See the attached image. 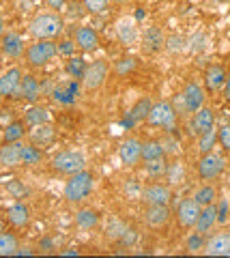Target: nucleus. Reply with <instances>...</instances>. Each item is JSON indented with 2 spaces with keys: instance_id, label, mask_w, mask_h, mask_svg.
Listing matches in <instances>:
<instances>
[{
  "instance_id": "1",
  "label": "nucleus",
  "mask_w": 230,
  "mask_h": 258,
  "mask_svg": "<svg viewBox=\"0 0 230 258\" xmlns=\"http://www.w3.org/2000/svg\"><path fill=\"white\" fill-rule=\"evenodd\" d=\"M93 189H95V174L84 168V170L69 176V181L65 183V189H62V196H65L67 203L78 205L89 198Z\"/></svg>"
},
{
  "instance_id": "2",
  "label": "nucleus",
  "mask_w": 230,
  "mask_h": 258,
  "mask_svg": "<svg viewBox=\"0 0 230 258\" xmlns=\"http://www.w3.org/2000/svg\"><path fill=\"white\" fill-rule=\"evenodd\" d=\"M65 30V22L58 13H37L28 24V32L35 39H56Z\"/></svg>"
},
{
  "instance_id": "3",
  "label": "nucleus",
  "mask_w": 230,
  "mask_h": 258,
  "mask_svg": "<svg viewBox=\"0 0 230 258\" xmlns=\"http://www.w3.org/2000/svg\"><path fill=\"white\" fill-rule=\"evenodd\" d=\"M172 106L177 110V114L181 112L185 116H192L194 112L204 106V88L198 82H187L181 95H177V99L172 101Z\"/></svg>"
},
{
  "instance_id": "4",
  "label": "nucleus",
  "mask_w": 230,
  "mask_h": 258,
  "mask_svg": "<svg viewBox=\"0 0 230 258\" xmlns=\"http://www.w3.org/2000/svg\"><path fill=\"white\" fill-rule=\"evenodd\" d=\"M58 54V45L52 41V39H35L33 43L26 45V52H24V58L30 67L41 69L50 62L54 56Z\"/></svg>"
},
{
  "instance_id": "5",
  "label": "nucleus",
  "mask_w": 230,
  "mask_h": 258,
  "mask_svg": "<svg viewBox=\"0 0 230 258\" xmlns=\"http://www.w3.org/2000/svg\"><path fill=\"white\" fill-rule=\"evenodd\" d=\"M52 168L62 176H71L86 168V157L80 151H60L52 157Z\"/></svg>"
},
{
  "instance_id": "6",
  "label": "nucleus",
  "mask_w": 230,
  "mask_h": 258,
  "mask_svg": "<svg viewBox=\"0 0 230 258\" xmlns=\"http://www.w3.org/2000/svg\"><path fill=\"white\" fill-rule=\"evenodd\" d=\"M226 168V159L224 155H219V153H207V155H200V161H198V176H200V181L204 183H211L221 176Z\"/></svg>"
},
{
  "instance_id": "7",
  "label": "nucleus",
  "mask_w": 230,
  "mask_h": 258,
  "mask_svg": "<svg viewBox=\"0 0 230 258\" xmlns=\"http://www.w3.org/2000/svg\"><path fill=\"white\" fill-rule=\"evenodd\" d=\"M146 120L153 127H162V129H166V132H172L174 125H177V110H174L172 101L153 103V108H150Z\"/></svg>"
},
{
  "instance_id": "8",
  "label": "nucleus",
  "mask_w": 230,
  "mask_h": 258,
  "mask_svg": "<svg viewBox=\"0 0 230 258\" xmlns=\"http://www.w3.org/2000/svg\"><path fill=\"white\" fill-rule=\"evenodd\" d=\"M80 80H65L52 88V99L58 106H73L80 99Z\"/></svg>"
},
{
  "instance_id": "9",
  "label": "nucleus",
  "mask_w": 230,
  "mask_h": 258,
  "mask_svg": "<svg viewBox=\"0 0 230 258\" xmlns=\"http://www.w3.org/2000/svg\"><path fill=\"white\" fill-rule=\"evenodd\" d=\"M106 78H108V62L106 60L89 62V67L84 71V78H82L84 91H97L99 86H104Z\"/></svg>"
},
{
  "instance_id": "10",
  "label": "nucleus",
  "mask_w": 230,
  "mask_h": 258,
  "mask_svg": "<svg viewBox=\"0 0 230 258\" xmlns=\"http://www.w3.org/2000/svg\"><path fill=\"white\" fill-rule=\"evenodd\" d=\"M200 205L192 198H185V200H181L179 207H177V222L181 228H196V222H198V215H200Z\"/></svg>"
},
{
  "instance_id": "11",
  "label": "nucleus",
  "mask_w": 230,
  "mask_h": 258,
  "mask_svg": "<svg viewBox=\"0 0 230 258\" xmlns=\"http://www.w3.org/2000/svg\"><path fill=\"white\" fill-rule=\"evenodd\" d=\"M140 198H142V203H146V205H170L172 189H170V185L150 183L140 191Z\"/></svg>"
},
{
  "instance_id": "12",
  "label": "nucleus",
  "mask_w": 230,
  "mask_h": 258,
  "mask_svg": "<svg viewBox=\"0 0 230 258\" xmlns=\"http://www.w3.org/2000/svg\"><path fill=\"white\" fill-rule=\"evenodd\" d=\"M0 50L7 58H13V60H20L24 52H26V45H24V37L20 32H5L3 39H0Z\"/></svg>"
},
{
  "instance_id": "13",
  "label": "nucleus",
  "mask_w": 230,
  "mask_h": 258,
  "mask_svg": "<svg viewBox=\"0 0 230 258\" xmlns=\"http://www.w3.org/2000/svg\"><path fill=\"white\" fill-rule=\"evenodd\" d=\"M209 129H215V112L207 106H202L189 118V132L194 136H200L204 132H209Z\"/></svg>"
},
{
  "instance_id": "14",
  "label": "nucleus",
  "mask_w": 230,
  "mask_h": 258,
  "mask_svg": "<svg viewBox=\"0 0 230 258\" xmlns=\"http://www.w3.org/2000/svg\"><path fill=\"white\" fill-rule=\"evenodd\" d=\"M22 76L24 71L20 67H11L7 69L5 74H0V99H11L15 97L20 88V82H22Z\"/></svg>"
},
{
  "instance_id": "15",
  "label": "nucleus",
  "mask_w": 230,
  "mask_h": 258,
  "mask_svg": "<svg viewBox=\"0 0 230 258\" xmlns=\"http://www.w3.org/2000/svg\"><path fill=\"white\" fill-rule=\"evenodd\" d=\"M118 157L127 168L138 166L142 161V142L138 138H127L118 149Z\"/></svg>"
},
{
  "instance_id": "16",
  "label": "nucleus",
  "mask_w": 230,
  "mask_h": 258,
  "mask_svg": "<svg viewBox=\"0 0 230 258\" xmlns=\"http://www.w3.org/2000/svg\"><path fill=\"white\" fill-rule=\"evenodd\" d=\"M15 97H18V99L28 101V103H37V99L41 97V84H39V80L33 74H24Z\"/></svg>"
},
{
  "instance_id": "17",
  "label": "nucleus",
  "mask_w": 230,
  "mask_h": 258,
  "mask_svg": "<svg viewBox=\"0 0 230 258\" xmlns=\"http://www.w3.org/2000/svg\"><path fill=\"white\" fill-rule=\"evenodd\" d=\"M5 215H7V222H9L13 228H18V230L26 228V226L30 224V209H28L26 203H22V200L13 203L11 207H7Z\"/></svg>"
},
{
  "instance_id": "18",
  "label": "nucleus",
  "mask_w": 230,
  "mask_h": 258,
  "mask_svg": "<svg viewBox=\"0 0 230 258\" xmlns=\"http://www.w3.org/2000/svg\"><path fill=\"white\" fill-rule=\"evenodd\" d=\"M144 222L150 228L160 230L170 222V209L168 205H146L144 209Z\"/></svg>"
},
{
  "instance_id": "19",
  "label": "nucleus",
  "mask_w": 230,
  "mask_h": 258,
  "mask_svg": "<svg viewBox=\"0 0 230 258\" xmlns=\"http://www.w3.org/2000/svg\"><path fill=\"white\" fill-rule=\"evenodd\" d=\"M22 147L24 142H5L0 147V168H18L22 166Z\"/></svg>"
},
{
  "instance_id": "20",
  "label": "nucleus",
  "mask_w": 230,
  "mask_h": 258,
  "mask_svg": "<svg viewBox=\"0 0 230 258\" xmlns=\"http://www.w3.org/2000/svg\"><path fill=\"white\" fill-rule=\"evenodd\" d=\"M73 41H75V47H80L82 52L99 50V35H97V30H93L91 26H78Z\"/></svg>"
},
{
  "instance_id": "21",
  "label": "nucleus",
  "mask_w": 230,
  "mask_h": 258,
  "mask_svg": "<svg viewBox=\"0 0 230 258\" xmlns=\"http://www.w3.org/2000/svg\"><path fill=\"white\" fill-rule=\"evenodd\" d=\"M204 254L209 256H230V232H217L207 239Z\"/></svg>"
},
{
  "instance_id": "22",
  "label": "nucleus",
  "mask_w": 230,
  "mask_h": 258,
  "mask_svg": "<svg viewBox=\"0 0 230 258\" xmlns=\"http://www.w3.org/2000/svg\"><path fill=\"white\" fill-rule=\"evenodd\" d=\"M215 226H217V207L213 203V205H207V207L200 209V215H198V222H196V230L209 237Z\"/></svg>"
},
{
  "instance_id": "23",
  "label": "nucleus",
  "mask_w": 230,
  "mask_h": 258,
  "mask_svg": "<svg viewBox=\"0 0 230 258\" xmlns=\"http://www.w3.org/2000/svg\"><path fill=\"white\" fill-rule=\"evenodd\" d=\"M226 76H228V71L221 67V64H209V67L204 69V84H207L211 93H217L224 88Z\"/></svg>"
},
{
  "instance_id": "24",
  "label": "nucleus",
  "mask_w": 230,
  "mask_h": 258,
  "mask_svg": "<svg viewBox=\"0 0 230 258\" xmlns=\"http://www.w3.org/2000/svg\"><path fill=\"white\" fill-rule=\"evenodd\" d=\"M116 37L123 45H133L138 41V26L131 18H121L116 22Z\"/></svg>"
},
{
  "instance_id": "25",
  "label": "nucleus",
  "mask_w": 230,
  "mask_h": 258,
  "mask_svg": "<svg viewBox=\"0 0 230 258\" xmlns=\"http://www.w3.org/2000/svg\"><path fill=\"white\" fill-rule=\"evenodd\" d=\"M164 45H166V37H164L162 28L148 26L144 30V37H142V47H144L148 54H155V52H160Z\"/></svg>"
},
{
  "instance_id": "26",
  "label": "nucleus",
  "mask_w": 230,
  "mask_h": 258,
  "mask_svg": "<svg viewBox=\"0 0 230 258\" xmlns=\"http://www.w3.org/2000/svg\"><path fill=\"white\" fill-rule=\"evenodd\" d=\"M28 138H30V142H33V144H37V147H45V144L54 142V138H56V129H54L50 123L30 127Z\"/></svg>"
},
{
  "instance_id": "27",
  "label": "nucleus",
  "mask_w": 230,
  "mask_h": 258,
  "mask_svg": "<svg viewBox=\"0 0 230 258\" xmlns=\"http://www.w3.org/2000/svg\"><path fill=\"white\" fill-rule=\"evenodd\" d=\"M99 213L95 211V209H80V211H75V226L80 230H95L99 226Z\"/></svg>"
},
{
  "instance_id": "28",
  "label": "nucleus",
  "mask_w": 230,
  "mask_h": 258,
  "mask_svg": "<svg viewBox=\"0 0 230 258\" xmlns=\"http://www.w3.org/2000/svg\"><path fill=\"white\" fill-rule=\"evenodd\" d=\"M24 123H26L28 127H37V125L50 123V110L33 103V106L26 110V114H24Z\"/></svg>"
},
{
  "instance_id": "29",
  "label": "nucleus",
  "mask_w": 230,
  "mask_h": 258,
  "mask_svg": "<svg viewBox=\"0 0 230 258\" xmlns=\"http://www.w3.org/2000/svg\"><path fill=\"white\" fill-rule=\"evenodd\" d=\"M150 108H153V101H150L148 97H142V99H138L136 106H133L129 112H127V116H129L133 123H142V120L148 118Z\"/></svg>"
},
{
  "instance_id": "30",
  "label": "nucleus",
  "mask_w": 230,
  "mask_h": 258,
  "mask_svg": "<svg viewBox=\"0 0 230 258\" xmlns=\"http://www.w3.org/2000/svg\"><path fill=\"white\" fill-rule=\"evenodd\" d=\"M43 161V151L37 144H24L22 147V166H37Z\"/></svg>"
},
{
  "instance_id": "31",
  "label": "nucleus",
  "mask_w": 230,
  "mask_h": 258,
  "mask_svg": "<svg viewBox=\"0 0 230 258\" xmlns=\"http://www.w3.org/2000/svg\"><path fill=\"white\" fill-rule=\"evenodd\" d=\"M86 67H89V62H86L82 56H69V60H67V64H65V71H67L69 78L80 80V82H82Z\"/></svg>"
},
{
  "instance_id": "32",
  "label": "nucleus",
  "mask_w": 230,
  "mask_h": 258,
  "mask_svg": "<svg viewBox=\"0 0 230 258\" xmlns=\"http://www.w3.org/2000/svg\"><path fill=\"white\" fill-rule=\"evenodd\" d=\"M166 170H168V159H166V155L144 161V172L150 179H162V176H166Z\"/></svg>"
},
{
  "instance_id": "33",
  "label": "nucleus",
  "mask_w": 230,
  "mask_h": 258,
  "mask_svg": "<svg viewBox=\"0 0 230 258\" xmlns=\"http://www.w3.org/2000/svg\"><path fill=\"white\" fill-rule=\"evenodd\" d=\"M166 181H168V185H181L185 181V166H183V161H181V159L170 161V164H168V170H166Z\"/></svg>"
},
{
  "instance_id": "34",
  "label": "nucleus",
  "mask_w": 230,
  "mask_h": 258,
  "mask_svg": "<svg viewBox=\"0 0 230 258\" xmlns=\"http://www.w3.org/2000/svg\"><path fill=\"white\" fill-rule=\"evenodd\" d=\"M18 247H20V241L13 232H7V230L0 232V256H15Z\"/></svg>"
},
{
  "instance_id": "35",
  "label": "nucleus",
  "mask_w": 230,
  "mask_h": 258,
  "mask_svg": "<svg viewBox=\"0 0 230 258\" xmlns=\"http://www.w3.org/2000/svg\"><path fill=\"white\" fill-rule=\"evenodd\" d=\"M194 200L200 207H207V205H213L217 200V189L213 187L211 183H204L200 189H196V194H194Z\"/></svg>"
},
{
  "instance_id": "36",
  "label": "nucleus",
  "mask_w": 230,
  "mask_h": 258,
  "mask_svg": "<svg viewBox=\"0 0 230 258\" xmlns=\"http://www.w3.org/2000/svg\"><path fill=\"white\" fill-rule=\"evenodd\" d=\"M164 155H166V151H164L162 140H144L142 142V159L144 161L164 157Z\"/></svg>"
},
{
  "instance_id": "37",
  "label": "nucleus",
  "mask_w": 230,
  "mask_h": 258,
  "mask_svg": "<svg viewBox=\"0 0 230 258\" xmlns=\"http://www.w3.org/2000/svg\"><path fill=\"white\" fill-rule=\"evenodd\" d=\"M215 144H217V129H209V132L198 136V153H200V155L211 153Z\"/></svg>"
},
{
  "instance_id": "38",
  "label": "nucleus",
  "mask_w": 230,
  "mask_h": 258,
  "mask_svg": "<svg viewBox=\"0 0 230 258\" xmlns=\"http://www.w3.org/2000/svg\"><path fill=\"white\" fill-rule=\"evenodd\" d=\"M26 123L24 120H13V123L7 125L5 129V142H20L24 138V134H26Z\"/></svg>"
},
{
  "instance_id": "39",
  "label": "nucleus",
  "mask_w": 230,
  "mask_h": 258,
  "mask_svg": "<svg viewBox=\"0 0 230 258\" xmlns=\"http://www.w3.org/2000/svg\"><path fill=\"white\" fill-rule=\"evenodd\" d=\"M204 245H207V235H202V232H192L187 239H185V249L189 254H200L204 252Z\"/></svg>"
},
{
  "instance_id": "40",
  "label": "nucleus",
  "mask_w": 230,
  "mask_h": 258,
  "mask_svg": "<svg viewBox=\"0 0 230 258\" xmlns=\"http://www.w3.org/2000/svg\"><path fill=\"white\" fill-rule=\"evenodd\" d=\"M129 228L127 224H123L118 217H110V222H108V226H106V239H110V241H118L123 235H125V230Z\"/></svg>"
},
{
  "instance_id": "41",
  "label": "nucleus",
  "mask_w": 230,
  "mask_h": 258,
  "mask_svg": "<svg viewBox=\"0 0 230 258\" xmlns=\"http://www.w3.org/2000/svg\"><path fill=\"white\" fill-rule=\"evenodd\" d=\"M136 67H138V60L133 58V56H123L121 60H116L114 71H116V76L125 78V76H129L131 71H136Z\"/></svg>"
},
{
  "instance_id": "42",
  "label": "nucleus",
  "mask_w": 230,
  "mask_h": 258,
  "mask_svg": "<svg viewBox=\"0 0 230 258\" xmlns=\"http://www.w3.org/2000/svg\"><path fill=\"white\" fill-rule=\"evenodd\" d=\"M82 7L86 9V13L101 15V13H106V11H108L110 0H82Z\"/></svg>"
},
{
  "instance_id": "43",
  "label": "nucleus",
  "mask_w": 230,
  "mask_h": 258,
  "mask_svg": "<svg viewBox=\"0 0 230 258\" xmlns=\"http://www.w3.org/2000/svg\"><path fill=\"white\" fill-rule=\"evenodd\" d=\"M7 191H9L13 198H18V200H22V198H26V196H28L26 185H24L20 179H11L9 183H7Z\"/></svg>"
},
{
  "instance_id": "44",
  "label": "nucleus",
  "mask_w": 230,
  "mask_h": 258,
  "mask_svg": "<svg viewBox=\"0 0 230 258\" xmlns=\"http://www.w3.org/2000/svg\"><path fill=\"white\" fill-rule=\"evenodd\" d=\"M217 144L226 153H230V125H224L217 129Z\"/></svg>"
},
{
  "instance_id": "45",
  "label": "nucleus",
  "mask_w": 230,
  "mask_h": 258,
  "mask_svg": "<svg viewBox=\"0 0 230 258\" xmlns=\"http://www.w3.org/2000/svg\"><path fill=\"white\" fill-rule=\"evenodd\" d=\"M162 144H164L166 155H168V153H172V155H177V153L181 151L179 140H177V138H172V136H166V138H162Z\"/></svg>"
},
{
  "instance_id": "46",
  "label": "nucleus",
  "mask_w": 230,
  "mask_h": 258,
  "mask_svg": "<svg viewBox=\"0 0 230 258\" xmlns=\"http://www.w3.org/2000/svg\"><path fill=\"white\" fill-rule=\"evenodd\" d=\"M136 241H138V232L133 230V228H127V230H125V235L118 239L116 243H118V245H123V247H131L133 243H136Z\"/></svg>"
},
{
  "instance_id": "47",
  "label": "nucleus",
  "mask_w": 230,
  "mask_h": 258,
  "mask_svg": "<svg viewBox=\"0 0 230 258\" xmlns=\"http://www.w3.org/2000/svg\"><path fill=\"white\" fill-rule=\"evenodd\" d=\"M75 50V41H69V39H65V41H60L58 43V54L62 56H71Z\"/></svg>"
},
{
  "instance_id": "48",
  "label": "nucleus",
  "mask_w": 230,
  "mask_h": 258,
  "mask_svg": "<svg viewBox=\"0 0 230 258\" xmlns=\"http://www.w3.org/2000/svg\"><path fill=\"white\" fill-rule=\"evenodd\" d=\"M215 207H217V224H224L228 220V203L221 200V203L215 205Z\"/></svg>"
},
{
  "instance_id": "49",
  "label": "nucleus",
  "mask_w": 230,
  "mask_h": 258,
  "mask_svg": "<svg viewBox=\"0 0 230 258\" xmlns=\"http://www.w3.org/2000/svg\"><path fill=\"white\" fill-rule=\"evenodd\" d=\"M45 5L50 7V9H54V11H65L67 9V5H69V0H45Z\"/></svg>"
},
{
  "instance_id": "50",
  "label": "nucleus",
  "mask_w": 230,
  "mask_h": 258,
  "mask_svg": "<svg viewBox=\"0 0 230 258\" xmlns=\"http://www.w3.org/2000/svg\"><path fill=\"white\" fill-rule=\"evenodd\" d=\"M221 93H224L226 101H230V71H228V76H226V84H224V88H221Z\"/></svg>"
},
{
  "instance_id": "51",
  "label": "nucleus",
  "mask_w": 230,
  "mask_h": 258,
  "mask_svg": "<svg viewBox=\"0 0 230 258\" xmlns=\"http://www.w3.org/2000/svg\"><path fill=\"white\" fill-rule=\"evenodd\" d=\"M35 254V249H30V247H18V252H15V256H33Z\"/></svg>"
},
{
  "instance_id": "52",
  "label": "nucleus",
  "mask_w": 230,
  "mask_h": 258,
  "mask_svg": "<svg viewBox=\"0 0 230 258\" xmlns=\"http://www.w3.org/2000/svg\"><path fill=\"white\" fill-rule=\"evenodd\" d=\"M80 252H78V249H73V247H69V249H62L60 252V256H78Z\"/></svg>"
},
{
  "instance_id": "53",
  "label": "nucleus",
  "mask_w": 230,
  "mask_h": 258,
  "mask_svg": "<svg viewBox=\"0 0 230 258\" xmlns=\"http://www.w3.org/2000/svg\"><path fill=\"white\" fill-rule=\"evenodd\" d=\"M5 18H3V13H0V39H3V35H5Z\"/></svg>"
},
{
  "instance_id": "54",
  "label": "nucleus",
  "mask_w": 230,
  "mask_h": 258,
  "mask_svg": "<svg viewBox=\"0 0 230 258\" xmlns=\"http://www.w3.org/2000/svg\"><path fill=\"white\" fill-rule=\"evenodd\" d=\"M112 3H116V5H123V3H127V0H112Z\"/></svg>"
},
{
  "instance_id": "55",
  "label": "nucleus",
  "mask_w": 230,
  "mask_h": 258,
  "mask_svg": "<svg viewBox=\"0 0 230 258\" xmlns=\"http://www.w3.org/2000/svg\"><path fill=\"white\" fill-rule=\"evenodd\" d=\"M3 230H5V224H3V222H0V232H3Z\"/></svg>"
},
{
  "instance_id": "56",
  "label": "nucleus",
  "mask_w": 230,
  "mask_h": 258,
  "mask_svg": "<svg viewBox=\"0 0 230 258\" xmlns=\"http://www.w3.org/2000/svg\"><path fill=\"white\" fill-rule=\"evenodd\" d=\"M0 147H3V140H0Z\"/></svg>"
},
{
  "instance_id": "57",
  "label": "nucleus",
  "mask_w": 230,
  "mask_h": 258,
  "mask_svg": "<svg viewBox=\"0 0 230 258\" xmlns=\"http://www.w3.org/2000/svg\"><path fill=\"white\" fill-rule=\"evenodd\" d=\"M9 3H13V0H9Z\"/></svg>"
}]
</instances>
